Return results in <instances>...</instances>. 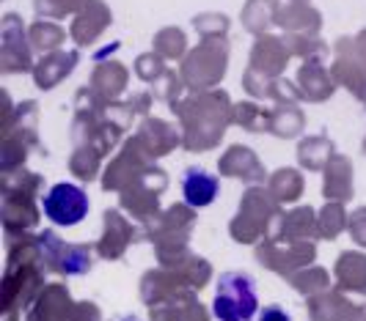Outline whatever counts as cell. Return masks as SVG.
<instances>
[{"label": "cell", "instance_id": "obj_1", "mask_svg": "<svg viewBox=\"0 0 366 321\" xmlns=\"http://www.w3.org/2000/svg\"><path fill=\"white\" fill-rule=\"evenodd\" d=\"M257 313V280L248 272H223L215 283L212 316L218 321H254Z\"/></svg>", "mask_w": 366, "mask_h": 321}, {"label": "cell", "instance_id": "obj_2", "mask_svg": "<svg viewBox=\"0 0 366 321\" xmlns=\"http://www.w3.org/2000/svg\"><path fill=\"white\" fill-rule=\"evenodd\" d=\"M89 206L92 203L86 190L72 181H58L41 198V209L47 214V220L61 228H72L77 223H83L89 217Z\"/></svg>", "mask_w": 366, "mask_h": 321}, {"label": "cell", "instance_id": "obj_3", "mask_svg": "<svg viewBox=\"0 0 366 321\" xmlns=\"http://www.w3.org/2000/svg\"><path fill=\"white\" fill-rule=\"evenodd\" d=\"M179 184H182L184 203L193 206V209L209 206L220 193L218 176L209 173V170H204V168H184L182 176H179Z\"/></svg>", "mask_w": 366, "mask_h": 321}, {"label": "cell", "instance_id": "obj_4", "mask_svg": "<svg viewBox=\"0 0 366 321\" xmlns=\"http://www.w3.org/2000/svg\"><path fill=\"white\" fill-rule=\"evenodd\" d=\"M257 321H292V316L281 307V305H267L259 310V319Z\"/></svg>", "mask_w": 366, "mask_h": 321}, {"label": "cell", "instance_id": "obj_5", "mask_svg": "<svg viewBox=\"0 0 366 321\" xmlns=\"http://www.w3.org/2000/svg\"><path fill=\"white\" fill-rule=\"evenodd\" d=\"M119 321H141V319H135V316H124V319H119Z\"/></svg>", "mask_w": 366, "mask_h": 321}]
</instances>
